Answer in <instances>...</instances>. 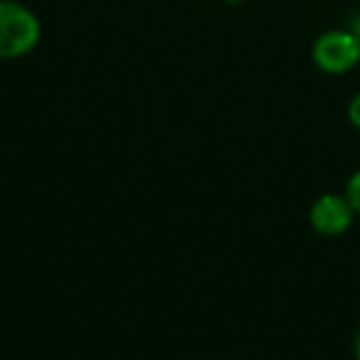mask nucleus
Instances as JSON below:
<instances>
[{
    "label": "nucleus",
    "mask_w": 360,
    "mask_h": 360,
    "mask_svg": "<svg viewBox=\"0 0 360 360\" xmlns=\"http://www.w3.org/2000/svg\"><path fill=\"white\" fill-rule=\"evenodd\" d=\"M353 207H350L348 198L338 195V193H326L311 205L309 220L319 235L323 237H338L350 230L353 225Z\"/></svg>",
    "instance_id": "3"
},
{
    "label": "nucleus",
    "mask_w": 360,
    "mask_h": 360,
    "mask_svg": "<svg viewBox=\"0 0 360 360\" xmlns=\"http://www.w3.org/2000/svg\"><path fill=\"white\" fill-rule=\"evenodd\" d=\"M350 30H353V32H355V37H358V40H360V18L353 22V27H350Z\"/></svg>",
    "instance_id": "7"
},
{
    "label": "nucleus",
    "mask_w": 360,
    "mask_h": 360,
    "mask_svg": "<svg viewBox=\"0 0 360 360\" xmlns=\"http://www.w3.org/2000/svg\"><path fill=\"white\" fill-rule=\"evenodd\" d=\"M314 65L326 75H345L360 62V40L353 30H328L316 37Z\"/></svg>",
    "instance_id": "2"
},
{
    "label": "nucleus",
    "mask_w": 360,
    "mask_h": 360,
    "mask_svg": "<svg viewBox=\"0 0 360 360\" xmlns=\"http://www.w3.org/2000/svg\"><path fill=\"white\" fill-rule=\"evenodd\" d=\"M348 119H350V124H353L355 129L360 131V91L353 96V99H350V104H348Z\"/></svg>",
    "instance_id": "5"
},
{
    "label": "nucleus",
    "mask_w": 360,
    "mask_h": 360,
    "mask_svg": "<svg viewBox=\"0 0 360 360\" xmlns=\"http://www.w3.org/2000/svg\"><path fill=\"white\" fill-rule=\"evenodd\" d=\"M345 198H348V202H350V207H353L355 215H360V170H355V173L348 178Z\"/></svg>",
    "instance_id": "4"
},
{
    "label": "nucleus",
    "mask_w": 360,
    "mask_h": 360,
    "mask_svg": "<svg viewBox=\"0 0 360 360\" xmlns=\"http://www.w3.org/2000/svg\"><path fill=\"white\" fill-rule=\"evenodd\" d=\"M355 360H360V330L355 335Z\"/></svg>",
    "instance_id": "6"
},
{
    "label": "nucleus",
    "mask_w": 360,
    "mask_h": 360,
    "mask_svg": "<svg viewBox=\"0 0 360 360\" xmlns=\"http://www.w3.org/2000/svg\"><path fill=\"white\" fill-rule=\"evenodd\" d=\"M42 35L40 18L18 0H0V60L30 55Z\"/></svg>",
    "instance_id": "1"
}]
</instances>
